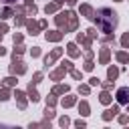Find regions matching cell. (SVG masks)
Listing matches in <instances>:
<instances>
[{
	"mask_svg": "<svg viewBox=\"0 0 129 129\" xmlns=\"http://www.w3.org/2000/svg\"><path fill=\"white\" fill-rule=\"evenodd\" d=\"M67 2H69V4H75V2H77V0H67Z\"/></svg>",
	"mask_w": 129,
	"mask_h": 129,
	"instance_id": "4dcf8cb0",
	"label": "cell"
},
{
	"mask_svg": "<svg viewBox=\"0 0 129 129\" xmlns=\"http://www.w3.org/2000/svg\"><path fill=\"white\" fill-rule=\"evenodd\" d=\"M117 99L119 103H129V87H121L117 91Z\"/></svg>",
	"mask_w": 129,
	"mask_h": 129,
	"instance_id": "7a4b0ae2",
	"label": "cell"
},
{
	"mask_svg": "<svg viewBox=\"0 0 129 129\" xmlns=\"http://www.w3.org/2000/svg\"><path fill=\"white\" fill-rule=\"evenodd\" d=\"M81 12H83L87 18H93V8H91L89 4H83V6H81Z\"/></svg>",
	"mask_w": 129,
	"mask_h": 129,
	"instance_id": "8992f818",
	"label": "cell"
},
{
	"mask_svg": "<svg viewBox=\"0 0 129 129\" xmlns=\"http://www.w3.org/2000/svg\"><path fill=\"white\" fill-rule=\"evenodd\" d=\"M73 103H75V97H67V99H62V105H64V107H71Z\"/></svg>",
	"mask_w": 129,
	"mask_h": 129,
	"instance_id": "9a60e30c",
	"label": "cell"
},
{
	"mask_svg": "<svg viewBox=\"0 0 129 129\" xmlns=\"http://www.w3.org/2000/svg\"><path fill=\"white\" fill-rule=\"evenodd\" d=\"M60 36H62V32H58V30H50V32H46V40H60Z\"/></svg>",
	"mask_w": 129,
	"mask_h": 129,
	"instance_id": "3957f363",
	"label": "cell"
},
{
	"mask_svg": "<svg viewBox=\"0 0 129 129\" xmlns=\"http://www.w3.org/2000/svg\"><path fill=\"white\" fill-rule=\"evenodd\" d=\"M67 91H69V87H67V85H58V87L54 89V93H67Z\"/></svg>",
	"mask_w": 129,
	"mask_h": 129,
	"instance_id": "e0dca14e",
	"label": "cell"
},
{
	"mask_svg": "<svg viewBox=\"0 0 129 129\" xmlns=\"http://www.w3.org/2000/svg\"><path fill=\"white\" fill-rule=\"evenodd\" d=\"M117 58H119L121 62H127V60H129V54H127V52H117Z\"/></svg>",
	"mask_w": 129,
	"mask_h": 129,
	"instance_id": "5bb4252c",
	"label": "cell"
},
{
	"mask_svg": "<svg viewBox=\"0 0 129 129\" xmlns=\"http://www.w3.org/2000/svg\"><path fill=\"white\" fill-rule=\"evenodd\" d=\"M8 16H10V10H8V8L2 10V16H0V18H8Z\"/></svg>",
	"mask_w": 129,
	"mask_h": 129,
	"instance_id": "cb8c5ba5",
	"label": "cell"
},
{
	"mask_svg": "<svg viewBox=\"0 0 129 129\" xmlns=\"http://www.w3.org/2000/svg\"><path fill=\"white\" fill-rule=\"evenodd\" d=\"M99 83H101V81H99L97 77H93V79H91V85H93V87H95V85H99Z\"/></svg>",
	"mask_w": 129,
	"mask_h": 129,
	"instance_id": "4316f807",
	"label": "cell"
},
{
	"mask_svg": "<svg viewBox=\"0 0 129 129\" xmlns=\"http://www.w3.org/2000/svg\"><path fill=\"white\" fill-rule=\"evenodd\" d=\"M79 109H81V115H89V105H87L85 101L79 105Z\"/></svg>",
	"mask_w": 129,
	"mask_h": 129,
	"instance_id": "8fae6325",
	"label": "cell"
},
{
	"mask_svg": "<svg viewBox=\"0 0 129 129\" xmlns=\"http://www.w3.org/2000/svg\"><path fill=\"white\" fill-rule=\"evenodd\" d=\"M14 97L18 99V105H20V109H24V107H26V101H24V95H22L20 91H16V93H14Z\"/></svg>",
	"mask_w": 129,
	"mask_h": 129,
	"instance_id": "52a82bcc",
	"label": "cell"
},
{
	"mask_svg": "<svg viewBox=\"0 0 129 129\" xmlns=\"http://www.w3.org/2000/svg\"><path fill=\"white\" fill-rule=\"evenodd\" d=\"M38 54H40V50H38V46H34L32 48V56H38Z\"/></svg>",
	"mask_w": 129,
	"mask_h": 129,
	"instance_id": "d4e9b609",
	"label": "cell"
},
{
	"mask_svg": "<svg viewBox=\"0 0 129 129\" xmlns=\"http://www.w3.org/2000/svg\"><path fill=\"white\" fill-rule=\"evenodd\" d=\"M117 2H121V0H117Z\"/></svg>",
	"mask_w": 129,
	"mask_h": 129,
	"instance_id": "1f68e13d",
	"label": "cell"
},
{
	"mask_svg": "<svg viewBox=\"0 0 129 129\" xmlns=\"http://www.w3.org/2000/svg\"><path fill=\"white\" fill-rule=\"evenodd\" d=\"M8 99V91L6 89H0V101H6Z\"/></svg>",
	"mask_w": 129,
	"mask_h": 129,
	"instance_id": "44dd1931",
	"label": "cell"
},
{
	"mask_svg": "<svg viewBox=\"0 0 129 129\" xmlns=\"http://www.w3.org/2000/svg\"><path fill=\"white\" fill-rule=\"evenodd\" d=\"M44 115H46L48 119H52V117H54V111H52V109H50V107L46 105V111H44Z\"/></svg>",
	"mask_w": 129,
	"mask_h": 129,
	"instance_id": "d6986e66",
	"label": "cell"
},
{
	"mask_svg": "<svg viewBox=\"0 0 129 129\" xmlns=\"http://www.w3.org/2000/svg\"><path fill=\"white\" fill-rule=\"evenodd\" d=\"M121 42H123V46H125V48H129V32H127V34L121 38Z\"/></svg>",
	"mask_w": 129,
	"mask_h": 129,
	"instance_id": "ffe728a7",
	"label": "cell"
},
{
	"mask_svg": "<svg viewBox=\"0 0 129 129\" xmlns=\"http://www.w3.org/2000/svg\"><path fill=\"white\" fill-rule=\"evenodd\" d=\"M107 58H109V50L105 48V50L101 52V62H107Z\"/></svg>",
	"mask_w": 129,
	"mask_h": 129,
	"instance_id": "ac0fdd59",
	"label": "cell"
},
{
	"mask_svg": "<svg viewBox=\"0 0 129 129\" xmlns=\"http://www.w3.org/2000/svg\"><path fill=\"white\" fill-rule=\"evenodd\" d=\"M28 30H30V34H36V30H38V26L32 22V20H28Z\"/></svg>",
	"mask_w": 129,
	"mask_h": 129,
	"instance_id": "7c38bea8",
	"label": "cell"
},
{
	"mask_svg": "<svg viewBox=\"0 0 129 129\" xmlns=\"http://www.w3.org/2000/svg\"><path fill=\"white\" fill-rule=\"evenodd\" d=\"M93 18H95L97 26H99L103 32H113V28L117 26V14H115L113 10H109V8H101Z\"/></svg>",
	"mask_w": 129,
	"mask_h": 129,
	"instance_id": "6da1fadb",
	"label": "cell"
},
{
	"mask_svg": "<svg viewBox=\"0 0 129 129\" xmlns=\"http://www.w3.org/2000/svg\"><path fill=\"white\" fill-rule=\"evenodd\" d=\"M107 75H109V79H111V81H113V79H117V75H119V71H117V69H115V67H111V69H109V73H107Z\"/></svg>",
	"mask_w": 129,
	"mask_h": 129,
	"instance_id": "30bf717a",
	"label": "cell"
},
{
	"mask_svg": "<svg viewBox=\"0 0 129 129\" xmlns=\"http://www.w3.org/2000/svg\"><path fill=\"white\" fill-rule=\"evenodd\" d=\"M14 83H16V81H14L12 77H8V79H4V85H6V87H10V85H14Z\"/></svg>",
	"mask_w": 129,
	"mask_h": 129,
	"instance_id": "7402d4cb",
	"label": "cell"
},
{
	"mask_svg": "<svg viewBox=\"0 0 129 129\" xmlns=\"http://www.w3.org/2000/svg\"><path fill=\"white\" fill-rule=\"evenodd\" d=\"M56 6H58V2H54V4H46V8H44V10H46V12H54V10H56Z\"/></svg>",
	"mask_w": 129,
	"mask_h": 129,
	"instance_id": "2e32d148",
	"label": "cell"
},
{
	"mask_svg": "<svg viewBox=\"0 0 129 129\" xmlns=\"http://www.w3.org/2000/svg\"><path fill=\"white\" fill-rule=\"evenodd\" d=\"M67 48H69V54H71V56H77V54H79V50H77V46H75V44H69Z\"/></svg>",
	"mask_w": 129,
	"mask_h": 129,
	"instance_id": "4fadbf2b",
	"label": "cell"
},
{
	"mask_svg": "<svg viewBox=\"0 0 129 129\" xmlns=\"http://www.w3.org/2000/svg\"><path fill=\"white\" fill-rule=\"evenodd\" d=\"M81 93H85V95H87V93H89V87H87V85H83V87H81Z\"/></svg>",
	"mask_w": 129,
	"mask_h": 129,
	"instance_id": "83f0119b",
	"label": "cell"
},
{
	"mask_svg": "<svg viewBox=\"0 0 129 129\" xmlns=\"http://www.w3.org/2000/svg\"><path fill=\"white\" fill-rule=\"evenodd\" d=\"M93 67H95V64H93V62H91V60H87V64H85V69H87V71H91V69H93Z\"/></svg>",
	"mask_w": 129,
	"mask_h": 129,
	"instance_id": "484cf974",
	"label": "cell"
},
{
	"mask_svg": "<svg viewBox=\"0 0 129 129\" xmlns=\"http://www.w3.org/2000/svg\"><path fill=\"white\" fill-rule=\"evenodd\" d=\"M10 71H12V73H18V75H22V73L26 71V67H24L22 62H14V64L10 67Z\"/></svg>",
	"mask_w": 129,
	"mask_h": 129,
	"instance_id": "277c9868",
	"label": "cell"
},
{
	"mask_svg": "<svg viewBox=\"0 0 129 129\" xmlns=\"http://www.w3.org/2000/svg\"><path fill=\"white\" fill-rule=\"evenodd\" d=\"M28 95H30V101H32V103H36V101H38V93L32 89V85L28 87Z\"/></svg>",
	"mask_w": 129,
	"mask_h": 129,
	"instance_id": "ba28073f",
	"label": "cell"
},
{
	"mask_svg": "<svg viewBox=\"0 0 129 129\" xmlns=\"http://www.w3.org/2000/svg\"><path fill=\"white\" fill-rule=\"evenodd\" d=\"M60 125H62V127H64V125H69V119H67V117H62V119H60Z\"/></svg>",
	"mask_w": 129,
	"mask_h": 129,
	"instance_id": "f1b7e54d",
	"label": "cell"
},
{
	"mask_svg": "<svg viewBox=\"0 0 129 129\" xmlns=\"http://www.w3.org/2000/svg\"><path fill=\"white\" fill-rule=\"evenodd\" d=\"M4 52H6V48H4V46H0V56H2Z\"/></svg>",
	"mask_w": 129,
	"mask_h": 129,
	"instance_id": "f546056e",
	"label": "cell"
},
{
	"mask_svg": "<svg viewBox=\"0 0 129 129\" xmlns=\"http://www.w3.org/2000/svg\"><path fill=\"white\" fill-rule=\"evenodd\" d=\"M117 113H119V111H117V107H113V109H107V111L103 113V119H105V121H109V119H111V117H115Z\"/></svg>",
	"mask_w": 129,
	"mask_h": 129,
	"instance_id": "5b68a950",
	"label": "cell"
},
{
	"mask_svg": "<svg viewBox=\"0 0 129 129\" xmlns=\"http://www.w3.org/2000/svg\"><path fill=\"white\" fill-rule=\"evenodd\" d=\"M99 101H101L103 105H107V103H111V95L105 91V93H101V99H99Z\"/></svg>",
	"mask_w": 129,
	"mask_h": 129,
	"instance_id": "9c48e42d",
	"label": "cell"
},
{
	"mask_svg": "<svg viewBox=\"0 0 129 129\" xmlns=\"http://www.w3.org/2000/svg\"><path fill=\"white\" fill-rule=\"evenodd\" d=\"M62 69H67V71H73V64H71L69 60H64V62H62Z\"/></svg>",
	"mask_w": 129,
	"mask_h": 129,
	"instance_id": "603a6c76",
	"label": "cell"
}]
</instances>
